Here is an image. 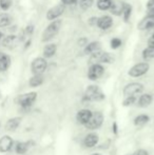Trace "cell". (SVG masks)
Wrapping results in <instances>:
<instances>
[{"label": "cell", "mask_w": 154, "mask_h": 155, "mask_svg": "<svg viewBox=\"0 0 154 155\" xmlns=\"http://www.w3.org/2000/svg\"><path fill=\"white\" fill-rule=\"evenodd\" d=\"M106 99V95L100 87L96 84H90L87 87L84 93L82 95V101L84 102H99Z\"/></svg>", "instance_id": "1"}, {"label": "cell", "mask_w": 154, "mask_h": 155, "mask_svg": "<svg viewBox=\"0 0 154 155\" xmlns=\"http://www.w3.org/2000/svg\"><path fill=\"white\" fill-rule=\"evenodd\" d=\"M37 92H28L25 94H20L18 97L16 98L17 104L20 106L21 109L23 110H28L31 107H33V104L37 100Z\"/></svg>", "instance_id": "2"}, {"label": "cell", "mask_w": 154, "mask_h": 155, "mask_svg": "<svg viewBox=\"0 0 154 155\" xmlns=\"http://www.w3.org/2000/svg\"><path fill=\"white\" fill-rule=\"evenodd\" d=\"M60 27H61V20H54L48 25L44 29V31L42 33V36H41V40L43 42H47V41H50L58 34L60 30Z\"/></svg>", "instance_id": "3"}, {"label": "cell", "mask_w": 154, "mask_h": 155, "mask_svg": "<svg viewBox=\"0 0 154 155\" xmlns=\"http://www.w3.org/2000/svg\"><path fill=\"white\" fill-rule=\"evenodd\" d=\"M103 121H105V116H103V112L95 111V112H93L90 121L84 126V128L90 131V132H95V131L99 130L103 127Z\"/></svg>", "instance_id": "4"}, {"label": "cell", "mask_w": 154, "mask_h": 155, "mask_svg": "<svg viewBox=\"0 0 154 155\" xmlns=\"http://www.w3.org/2000/svg\"><path fill=\"white\" fill-rule=\"evenodd\" d=\"M145 90V87L140 82H130V84H126L125 88L123 89V97H128V96H135L138 97V95L143 94Z\"/></svg>", "instance_id": "5"}, {"label": "cell", "mask_w": 154, "mask_h": 155, "mask_svg": "<svg viewBox=\"0 0 154 155\" xmlns=\"http://www.w3.org/2000/svg\"><path fill=\"white\" fill-rule=\"evenodd\" d=\"M149 70H150V65H149L148 62H138V63H136V64H134L133 67L128 71V75H129L130 77L138 78L148 73Z\"/></svg>", "instance_id": "6"}, {"label": "cell", "mask_w": 154, "mask_h": 155, "mask_svg": "<svg viewBox=\"0 0 154 155\" xmlns=\"http://www.w3.org/2000/svg\"><path fill=\"white\" fill-rule=\"evenodd\" d=\"M48 68V61L43 57H37L31 63V71L33 75H42Z\"/></svg>", "instance_id": "7"}, {"label": "cell", "mask_w": 154, "mask_h": 155, "mask_svg": "<svg viewBox=\"0 0 154 155\" xmlns=\"http://www.w3.org/2000/svg\"><path fill=\"white\" fill-rule=\"evenodd\" d=\"M99 143V135L96 132H89L82 139V147L84 149H94Z\"/></svg>", "instance_id": "8"}, {"label": "cell", "mask_w": 154, "mask_h": 155, "mask_svg": "<svg viewBox=\"0 0 154 155\" xmlns=\"http://www.w3.org/2000/svg\"><path fill=\"white\" fill-rule=\"evenodd\" d=\"M103 73H105V68L100 63L91 64L88 70V78L91 81H96L103 75Z\"/></svg>", "instance_id": "9"}, {"label": "cell", "mask_w": 154, "mask_h": 155, "mask_svg": "<svg viewBox=\"0 0 154 155\" xmlns=\"http://www.w3.org/2000/svg\"><path fill=\"white\" fill-rule=\"evenodd\" d=\"M15 141L10 135H3L0 137V153H8L14 149Z\"/></svg>", "instance_id": "10"}, {"label": "cell", "mask_w": 154, "mask_h": 155, "mask_svg": "<svg viewBox=\"0 0 154 155\" xmlns=\"http://www.w3.org/2000/svg\"><path fill=\"white\" fill-rule=\"evenodd\" d=\"M92 115H93V111L92 110L84 108V109H80V110L77 111L75 118H76L77 124H81V126L84 127L87 124L89 123V121H90Z\"/></svg>", "instance_id": "11"}, {"label": "cell", "mask_w": 154, "mask_h": 155, "mask_svg": "<svg viewBox=\"0 0 154 155\" xmlns=\"http://www.w3.org/2000/svg\"><path fill=\"white\" fill-rule=\"evenodd\" d=\"M35 141L27 140V141H16L14 145V151L17 155H25L28 153L30 148L34 147Z\"/></svg>", "instance_id": "12"}, {"label": "cell", "mask_w": 154, "mask_h": 155, "mask_svg": "<svg viewBox=\"0 0 154 155\" xmlns=\"http://www.w3.org/2000/svg\"><path fill=\"white\" fill-rule=\"evenodd\" d=\"M64 8H66V5H64V3H59V4H57V5L51 8L47 12V19L48 20L54 21L56 18H58V17L64 14Z\"/></svg>", "instance_id": "13"}, {"label": "cell", "mask_w": 154, "mask_h": 155, "mask_svg": "<svg viewBox=\"0 0 154 155\" xmlns=\"http://www.w3.org/2000/svg\"><path fill=\"white\" fill-rule=\"evenodd\" d=\"M21 121H22L21 116H15L12 117V118H8L5 124H4V130L8 131V132H15L21 124Z\"/></svg>", "instance_id": "14"}, {"label": "cell", "mask_w": 154, "mask_h": 155, "mask_svg": "<svg viewBox=\"0 0 154 155\" xmlns=\"http://www.w3.org/2000/svg\"><path fill=\"white\" fill-rule=\"evenodd\" d=\"M153 102V96L150 93H143L139 95V97H137V101L136 104L137 107L143 109H146L148 107H150Z\"/></svg>", "instance_id": "15"}, {"label": "cell", "mask_w": 154, "mask_h": 155, "mask_svg": "<svg viewBox=\"0 0 154 155\" xmlns=\"http://www.w3.org/2000/svg\"><path fill=\"white\" fill-rule=\"evenodd\" d=\"M152 28H154V16L152 15H148L145 18H143L137 25V29L140 31H146Z\"/></svg>", "instance_id": "16"}, {"label": "cell", "mask_w": 154, "mask_h": 155, "mask_svg": "<svg viewBox=\"0 0 154 155\" xmlns=\"http://www.w3.org/2000/svg\"><path fill=\"white\" fill-rule=\"evenodd\" d=\"M150 120H151V117L148 114L142 113V114L136 115L133 118V124L136 128H142V127H145L146 124H148L150 123Z\"/></svg>", "instance_id": "17"}, {"label": "cell", "mask_w": 154, "mask_h": 155, "mask_svg": "<svg viewBox=\"0 0 154 155\" xmlns=\"http://www.w3.org/2000/svg\"><path fill=\"white\" fill-rule=\"evenodd\" d=\"M19 42V38L15 35H8V36H5L3 39H2V45L6 49L13 50L14 48H16L18 45Z\"/></svg>", "instance_id": "18"}, {"label": "cell", "mask_w": 154, "mask_h": 155, "mask_svg": "<svg viewBox=\"0 0 154 155\" xmlns=\"http://www.w3.org/2000/svg\"><path fill=\"white\" fill-rule=\"evenodd\" d=\"M11 63H12V60H11L10 55L0 52V72L8 71L11 67Z\"/></svg>", "instance_id": "19"}, {"label": "cell", "mask_w": 154, "mask_h": 155, "mask_svg": "<svg viewBox=\"0 0 154 155\" xmlns=\"http://www.w3.org/2000/svg\"><path fill=\"white\" fill-rule=\"evenodd\" d=\"M97 27L101 30H108L113 25V19L110 16H103L97 19Z\"/></svg>", "instance_id": "20"}, {"label": "cell", "mask_w": 154, "mask_h": 155, "mask_svg": "<svg viewBox=\"0 0 154 155\" xmlns=\"http://www.w3.org/2000/svg\"><path fill=\"white\" fill-rule=\"evenodd\" d=\"M101 49V43L99 41H93V42L89 43L84 47V53L87 55H92L94 53L99 52Z\"/></svg>", "instance_id": "21"}, {"label": "cell", "mask_w": 154, "mask_h": 155, "mask_svg": "<svg viewBox=\"0 0 154 155\" xmlns=\"http://www.w3.org/2000/svg\"><path fill=\"white\" fill-rule=\"evenodd\" d=\"M123 5H125V3H123V2H121L120 0H114V1H112L110 11H111V13L113 15L119 16V15L123 14Z\"/></svg>", "instance_id": "22"}, {"label": "cell", "mask_w": 154, "mask_h": 155, "mask_svg": "<svg viewBox=\"0 0 154 155\" xmlns=\"http://www.w3.org/2000/svg\"><path fill=\"white\" fill-rule=\"evenodd\" d=\"M56 51H57V45H54V43L45 45L44 49H43V58L47 59V58L53 57L56 54Z\"/></svg>", "instance_id": "23"}, {"label": "cell", "mask_w": 154, "mask_h": 155, "mask_svg": "<svg viewBox=\"0 0 154 155\" xmlns=\"http://www.w3.org/2000/svg\"><path fill=\"white\" fill-rule=\"evenodd\" d=\"M44 79H43L42 75H33L29 79V86L31 88H38L43 84Z\"/></svg>", "instance_id": "24"}, {"label": "cell", "mask_w": 154, "mask_h": 155, "mask_svg": "<svg viewBox=\"0 0 154 155\" xmlns=\"http://www.w3.org/2000/svg\"><path fill=\"white\" fill-rule=\"evenodd\" d=\"M114 61V57L112 54L110 53H107V52H101L100 56H99V60H98V63H112Z\"/></svg>", "instance_id": "25"}, {"label": "cell", "mask_w": 154, "mask_h": 155, "mask_svg": "<svg viewBox=\"0 0 154 155\" xmlns=\"http://www.w3.org/2000/svg\"><path fill=\"white\" fill-rule=\"evenodd\" d=\"M12 23V17L8 14L2 13L0 14V28H5Z\"/></svg>", "instance_id": "26"}, {"label": "cell", "mask_w": 154, "mask_h": 155, "mask_svg": "<svg viewBox=\"0 0 154 155\" xmlns=\"http://www.w3.org/2000/svg\"><path fill=\"white\" fill-rule=\"evenodd\" d=\"M136 101H137V97H135V96H128V97H123L121 106L125 107V108H129V107L134 106L136 104Z\"/></svg>", "instance_id": "27"}, {"label": "cell", "mask_w": 154, "mask_h": 155, "mask_svg": "<svg viewBox=\"0 0 154 155\" xmlns=\"http://www.w3.org/2000/svg\"><path fill=\"white\" fill-rule=\"evenodd\" d=\"M112 4V0H98L97 1V8L100 11H107L110 10Z\"/></svg>", "instance_id": "28"}, {"label": "cell", "mask_w": 154, "mask_h": 155, "mask_svg": "<svg viewBox=\"0 0 154 155\" xmlns=\"http://www.w3.org/2000/svg\"><path fill=\"white\" fill-rule=\"evenodd\" d=\"M143 58L145 60H150L154 58V48L148 47L143 51Z\"/></svg>", "instance_id": "29"}, {"label": "cell", "mask_w": 154, "mask_h": 155, "mask_svg": "<svg viewBox=\"0 0 154 155\" xmlns=\"http://www.w3.org/2000/svg\"><path fill=\"white\" fill-rule=\"evenodd\" d=\"M131 13H132V6L130 5V4L125 3L123 10V20H125L126 22L129 21L130 16H131Z\"/></svg>", "instance_id": "30"}, {"label": "cell", "mask_w": 154, "mask_h": 155, "mask_svg": "<svg viewBox=\"0 0 154 155\" xmlns=\"http://www.w3.org/2000/svg\"><path fill=\"white\" fill-rule=\"evenodd\" d=\"M94 0H79V5L82 10H88L93 5Z\"/></svg>", "instance_id": "31"}, {"label": "cell", "mask_w": 154, "mask_h": 155, "mask_svg": "<svg viewBox=\"0 0 154 155\" xmlns=\"http://www.w3.org/2000/svg\"><path fill=\"white\" fill-rule=\"evenodd\" d=\"M12 5V0H0V8L3 11H8Z\"/></svg>", "instance_id": "32"}, {"label": "cell", "mask_w": 154, "mask_h": 155, "mask_svg": "<svg viewBox=\"0 0 154 155\" xmlns=\"http://www.w3.org/2000/svg\"><path fill=\"white\" fill-rule=\"evenodd\" d=\"M121 45V39H119V38H113L111 40V48L112 49H114V50H116V49H118L119 47Z\"/></svg>", "instance_id": "33"}, {"label": "cell", "mask_w": 154, "mask_h": 155, "mask_svg": "<svg viewBox=\"0 0 154 155\" xmlns=\"http://www.w3.org/2000/svg\"><path fill=\"white\" fill-rule=\"evenodd\" d=\"M130 155H149V152L146 149L140 148V149H136L133 153H131Z\"/></svg>", "instance_id": "34"}, {"label": "cell", "mask_w": 154, "mask_h": 155, "mask_svg": "<svg viewBox=\"0 0 154 155\" xmlns=\"http://www.w3.org/2000/svg\"><path fill=\"white\" fill-rule=\"evenodd\" d=\"M118 124H117V121H113V124H112V133H113V135H115L117 136L118 135Z\"/></svg>", "instance_id": "35"}, {"label": "cell", "mask_w": 154, "mask_h": 155, "mask_svg": "<svg viewBox=\"0 0 154 155\" xmlns=\"http://www.w3.org/2000/svg\"><path fill=\"white\" fill-rule=\"evenodd\" d=\"M87 43H88V39L84 38H84H80L79 41H78V45H79L80 47H86Z\"/></svg>", "instance_id": "36"}, {"label": "cell", "mask_w": 154, "mask_h": 155, "mask_svg": "<svg viewBox=\"0 0 154 155\" xmlns=\"http://www.w3.org/2000/svg\"><path fill=\"white\" fill-rule=\"evenodd\" d=\"M147 8H148V11H151L154 8V0H149L148 2H147Z\"/></svg>", "instance_id": "37"}, {"label": "cell", "mask_w": 154, "mask_h": 155, "mask_svg": "<svg viewBox=\"0 0 154 155\" xmlns=\"http://www.w3.org/2000/svg\"><path fill=\"white\" fill-rule=\"evenodd\" d=\"M34 31V27L33 25H28L27 29H25V34L27 35H31Z\"/></svg>", "instance_id": "38"}, {"label": "cell", "mask_w": 154, "mask_h": 155, "mask_svg": "<svg viewBox=\"0 0 154 155\" xmlns=\"http://www.w3.org/2000/svg\"><path fill=\"white\" fill-rule=\"evenodd\" d=\"M148 47L154 48V34L150 37V38H149V40H148Z\"/></svg>", "instance_id": "39"}, {"label": "cell", "mask_w": 154, "mask_h": 155, "mask_svg": "<svg viewBox=\"0 0 154 155\" xmlns=\"http://www.w3.org/2000/svg\"><path fill=\"white\" fill-rule=\"evenodd\" d=\"M61 1H62V3L66 5V4H74L77 0H61Z\"/></svg>", "instance_id": "40"}, {"label": "cell", "mask_w": 154, "mask_h": 155, "mask_svg": "<svg viewBox=\"0 0 154 155\" xmlns=\"http://www.w3.org/2000/svg\"><path fill=\"white\" fill-rule=\"evenodd\" d=\"M90 155H103L100 153V152H93V153H91Z\"/></svg>", "instance_id": "41"}, {"label": "cell", "mask_w": 154, "mask_h": 155, "mask_svg": "<svg viewBox=\"0 0 154 155\" xmlns=\"http://www.w3.org/2000/svg\"><path fill=\"white\" fill-rule=\"evenodd\" d=\"M149 15H152V16H154V8L151 11H149Z\"/></svg>", "instance_id": "42"}, {"label": "cell", "mask_w": 154, "mask_h": 155, "mask_svg": "<svg viewBox=\"0 0 154 155\" xmlns=\"http://www.w3.org/2000/svg\"><path fill=\"white\" fill-rule=\"evenodd\" d=\"M1 38H2V33L0 32V40H1Z\"/></svg>", "instance_id": "43"}, {"label": "cell", "mask_w": 154, "mask_h": 155, "mask_svg": "<svg viewBox=\"0 0 154 155\" xmlns=\"http://www.w3.org/2000/svg\"><path fill=\"white\" fill-rule=\"evenodd\" d=\"M0 127H1V123H0Z\"/></svg>", "instance_id": "44"}]
</instances>
